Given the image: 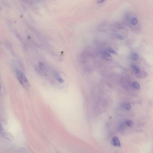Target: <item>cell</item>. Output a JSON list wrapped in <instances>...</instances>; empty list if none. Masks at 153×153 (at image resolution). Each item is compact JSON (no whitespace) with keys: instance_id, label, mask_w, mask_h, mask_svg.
Returning a JSON list of instances; mask_svg holds the SVG:
<instances>
[{"instance_id":"52a82bcc","label":"cell","mask_w":153,"mask_h":153,"mask_svg":"<svg viewBox=\"0 0 153 153\" xmlns=\"http://www.w3.org/2000/svg\"><path fill=\"white\" fill-rule=\"evenodd\" d=\"M131 58L133 60H137L139 58V56L136 53H134L132 54L131 55Z\"/></svg>"},{"instance_id":"8992f818","label":"cell","mask_w":153,"mask_h":153,"mask_svg":"<svg viewBox=\"0 0 153 153\" xmlns=\"http://www.w3.org/2000/svg\"><path fill=\"white\" fill-rule=\"evenodd\" d=\"M131 67L134 72L137 74L141 72L140 69L138 66L136 65H131Z\"/></svg>"},{"instance_id":"3957f363","label":"cell","mask_w":153,"mask_h":153,"mask_svg":"<svg viewBox=\"0 0 153 153\" xmlns=\"http://www.w3.org/2000/svg\"><path fill=\"white\" fill-rule=\"evenodd\" d=\"M53 73H54V76L55 78L59 83H63L64 82L63 80L58 73L54 71Z\"/></svg>"},{"instance_id":"30bf717a","label":"cell","mask_w":153,"mask_h":153,"mask_svg":"<svg viewBox=\"0 0 153 153\" xmlns=\"http://www.w3.org/2000/svg\"><path fill=\"white\" fill-rule=\"evenodd\" d=\"M123 107L125 109L127 110H130L131 108V106L130 104L128 103L125 104L124 105Z\"/></svg>"},{"instance_id":"7c38bea8","label":"cell","mask_w":153,"mask_h":153,"mask_svg":"<svg viewBox=\"0 0 153 153\" xmlns=\"http://www.w3.org/2000/svg\"><path fill=\"white\" fill-rule=\"evenodd\" d=\"M108 51L109 52H110L111 53H112V54H116V51L115 50H113L112 49L110 48L108 49Z\"/></svg>"},{"instance_id":"ba28073f","label":"cell","mask_w":153,"mask_h":153,"mask_svg":"<svg viewBox=\"0 0 153 153\" xmlns=\"http://www.w3.org/2000/svg\"><path fill=\"white\" fill-rule=\"evenodd\" d=\"M137 19L136 17L133 18L131 21V23L132 25H133V26H136L137 24Z\"/></svg>"},{"instance_id":"7a4b0ae2","label":"cell","mask_w":153,"mask_h":153,"mask_svg":"<svg viewBox=\"0 0 153 153\" xmlns=\"http://www.w3.org/2000/svg\"><path fill=\"white\" fill-rule=\"evenodd\" d=\"M111 143L114 146L120 147L121 146V143L118 137H115L112 138Z\"/></svg>"},{"instance_id":"5b68a950","label":"cell","mask_w":153,"mask_h":153,"mask_svg":"<svg viewBox=\"0 0 153 153\" xmlns=\"http://www.w3.org/2000/svg\"><path fill=\"white\" fill-rule=\"evenodd\" d=\"M136 75L138 78L143 79L146 78L148 74L146 72H141V71L139 73L136 74Z\"/></svg>"},{"instance_id":"277c9868","label":"cell","mask_w":153,"mask_h":153,"mask_svg":"<svg viewBox=\"0 0 153 153\" xmlns=\"http://www.w3.org/2000/svg\"><path fill=\"white\" fill-rule=\"evenodd\" d=\"M102 55L103 58L105 60L108 61L112 60V57L109 53L107 51H105L103 52Z\"/></svg>"},{"instance_id":"8fae6325","label":"cell","mask_w":153,"mask_h":153,"mask_svg":"<svg viewBox=\"0 0 153 153\" xmlns=\"http://www.w3.org/2000/svg\"><path fill=\"white\" fill-rule=\"evenodd\" d=\"M126 124L129 127H131L133 125V122L130 120H128L126 121Z\"/></svg>"},{"instance_id":"6da1fadb","label":"cell","mask_w":153,"mask_h":153,"mask_svg":"<svg viewBox=\"0 0 153 153\" xmlns=\"http://www.w3.org/2000/svg\"><path fill=\"white\" fill-rule=\"evenodd\" d=\"M16 73L19 82L23 88L26 89H29V81L24 73L19 69L16 70Z\"/></svg>"},{"instance_id":"9c48e42d","label":"cell","mask_w":153,"mask_h":153,"mask_svg":"<svg viewBox=\"0 0 153 153\" xmlns=\"http://www.w3.org/2000/svg\"><path fill=\"white\" fill-rule=\"evenodd\" d=\"M133 87L134 88L136 89H139L140 88V86L139 84L137 82H134L133 84Z\"/></svg>"},{"instance_id":"4fadbf2b","label":"cell","mask_w":153,"mask_h":153,"mask_svg":"<svg viewBox=\"0 0 153 153\" xmlns=\"http://www.w3.org/2000/svg\"><path fill=\"white\" fill-rule=\"evenodd\" d=\"M104 0H101L98 1L97 2L98 3H101L103 2H104Z\"/></svg>"}]
</instances>
